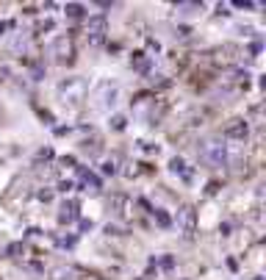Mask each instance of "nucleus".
Wrapping results in <instances>:
<instances>
[{"instance_id":"f257e3e1","label":"nucleus","mask_w":266,"mask_h":280,"mask_svg":"<svg viewBox=\"0 0 266 280\" xmlns=\"http://www.w3.org/2000/svg\"><path fill=\"white\" fill-rule=\"evenodd\" d=\"M200 158H203L208 166H222V161H224V145H222L219 139H205L203 145H200Z\"/></svg>"},{"instance_id":"f03ea898","label":"nucleus","mask_w":266,"mask_h":280,"mask_svg":"<svg viewBox=\"0 0 266 280\" xmlns=\"http://www.w3.org/2000/svg\"><path fill=\"white\" fill-rule=\"evenodd\" d=\"M61 97H64V103H69V106H78L81 100H86V83L81 81V78L67 81V83L61 86Z\"/></svg>"},{"instance_id":"7ed1b4c3","label":"nucleus","mask_w":266,"mask_h":280,"mask_svg":"<svg viewBox=\"0 0 266 280\" xmlns=\"http://www.w3.org/2000/svg\"><path fill=\"white\" fill-rule=\"evenodd\" d=\"M50 56L56 58V61H69V58H72V42L67 37H58L50 47Z\"/></svg>"},{"instance_id":"20e7f679","label":"nucleus","mask_w":266,"mask_h":280,"mask_svg":"<svg viewBox=\"0 0 266 280\" xmlns=\"http://www.w3.org/2000/svg\"><path fill=\"white\" fill-rule=\"evenodd\" d=\"M103 31H105V20H103V17H94V20H89L86 37L92 39V42H100V39H103Z\"/></svg>"},{"instance_id":"39448f33","label":"nucleus","mask_w":266,"mask_h":280,"mask_svg":"<svg viewBox=\"0 0 266 280\" xmlns=\"http://www.w3.org/2000/svg\"><path fill=\"white\" fill-rule=\"evenodd\" d=\"M224 136H233V139H244V136H247V125H244V120H230V125L224 128Z\"/></svg>"},{"instance_id":"423d86ee","label":"nucleus","mask_w":266,"mask_h":280,"mask_svg":"<svg viewBox=\"0 0 266 280\" xmlns=\"http://www.w3.org/2000/svg\"><path fill=\"white\" fill-rule=\"evenodd\" d=\"M180 222H183V230L192 233V228H194V211H192V208H183V211H180Z\"/></svg>"},{"instance_id":"0eeeda50","label":"nucleus","mask_w":266,"mask_h":280,"mask_svg":"<svg viewBox=\"0 0 266 280\" xmlns=\"http://www.w3.org/2000/svg\"><path fill=\"white\" fill-rule=\"evenodd\" d=\"M58 219H61V222H72V219H75V202H64Z\"/></svg>"},{"instance_id":"6e6552de","label":"nucleus","mask_w":266,"mask_h":280,"mask_svg":"<svg viewBox=\"0 0 266 280\" xmlns=\"http://www.w3.org/2000/svg\"><path fill=\"white\" fill-rule=\"evenodd\" d=\"M136 67H139V69H147V58H144V53H136Z\"/></svg>"},{"instance_id":"1a4fd4ad","label":"nucleus","mask_w":266,"mask_h":280,"mask_svg":"<svg viewBox=\"0 0 266 280\" xmlns=\"http://www.w3.org/2000/svg\"><path fill=\"white\" fill-rule=\"evenodd\" d=\"M81 11H84L81 6H67V14L69 17H81Z\"/></svg>"}]
</instances>
